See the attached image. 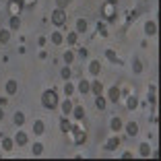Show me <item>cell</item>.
I'll list each match as a JSON object with an SVG mask.
<instances>
[{"instance_id": "1", "label": "cell", "mask_w": 161, "mask_h": 161, "mask_svg": "<svg viewBox=\"0 0 161 161\" xmlns=\"http://www.w3.org/2000/svg\"><path fill=\"white\" fill-rule=\"evenodd\" d=\"M41 101H44V107H48V110H54L58 105V95L54 91H46L44 95H41Z\"/></svg>"}, {"instance_id": "15", "label": "cell", "mask_w": 161, "mask_h": 161, "mask_svg": "<svg viewBox=\"0 0 161 161\" xmlns=\"http://www.w3.org/2000/svg\"><path fill=\"white\" fill-rule=\"evenodd\" d=\"M33 132L35 134H41V132H44V122H41V120H37L33 124Z\"/></svg>"}, {"instance_id": "27", "label": "cell", "mask_w": 161, "mask_h": 161, "mask_svg": "<svg viewBox=\"0 0 161 161\" xmlns=\"http://www.w3.org/2000/svg\"><path fill=\"white\" fill-rule=\"evenodd\" d=\"M52 41L54 44H62V33H52Z\"/></svg>"}, {"instance_id": "2", "label": "cell", "mask_w": 161, "mask_h": 161, "mask_svg": "<svg viewBox=\"0 0 161 161\" xmlns=\"http://www.w3.org/2000/svg\"><path fill=\"white\" fill-rule=\"evenodd\" d=\"M52 21L56 25H64V21H66V15H64V11L62 8H58V11L52 12Z\"/></svg>"}, {"instance_id": "38", "label": "cell", "mask_w": 161, "mask_h": 161, "mask_svg": "<svg viewBox=\"0 0 161 161\" xmlns=\"http://www.w3.org/2000/svg\"><path fill=\"white\" fill-rule=\"evenodd\" d=\"M2 118H4V112H2V107H0V120H2Z\"/></svg>"}, {"instance_id": "22", "label": "cell", "mask_w": 161, "mask_h": 161, "mask_svg": "<svg viewBox=\"0 0 161 161\" xmlns=\"http://www.w3.org/2000/svg\"><path fill=\"white\" fill-rule=\"evenodd\" d=\"M83 116H85V110H83V107H74V118H77V120H83Z\"/></svg>"}, {"instance_id": "11", "label": "cell", "mask_w": 161, "mask_h": 161, "mask_svg": "<svg viewBox=\"0 0 161 161\" xmlns=\"http://www.w3.org/2000/svg\"><path fill=\"white\" fill-rule=\"evenodd\" d=\"M110 99L118 104V99H120V89H118V87H112V89H110Z\"/></svg>"}, {"instance_id": "31", "label": "cell", "mask_w": 161, "mask_h": 161, "mask_svg": "<svg viewBox=\"0 0 161 161\" xmlns=\"http://www.w3.org/2000/svg\"><path fill=\"white\" fill-rule=\"evenodd\" d=\"M132 68H134V72H140V60H134V62H132Z\"/></svg>"}, {"instance_id": "4", "label": "cell", "mask_w": 161, "mask_h": 161, "mask_svg": "<svg viewBox=\"0 0 161 161\" xmlns=\"http://www.w3.org/2000/svg\"><path fill=\"white\" fill-rule=\"evenodd\" d=\"M104 15H105V19H107V21H114V19H116L114 4H112V2H107V4L104 6Z\"/></svg>"}, {"instance_id": "17", "label": "cell", "mask_w": 161, "mask_h": 161, "mask_svg": "<svg viewBox=\"0 0 161 161\" xmlns=\"http://www.w3.org/2000/svg\"><path fill=\"white\" fill-rule=\"evenodd\" d=\"M6 91L11 93H17V80H8V83H6Z\"/></svg>"}, {"instance_id": "7", "label": "cell", "mask_w": 161, "mask_h": 161, "mask_svg": "<svg viewBox=\"0 0 161 161\" xmlns=\"http://www.w3.org/2000/svg\"><path fill=\"white\" fill-rule=\"evenodd\" d=\"M126 130H128V134H130V136H136V134H138L136 122H128V124H126Z\"/></svg>"}, {"instance_id": "23", "label": "cell", "mask_w": 161, "mask_h": 161, "mask_svg": "<svg viewBox=\"0 0 161 161\" xmlns=\"http://www.w3.org/2000/svg\"><path fill=\"white\" fill-rule=\"evenodd\" d=\"M2 147H4V151H11L12 149V140L11 138H4V140H2Z\"/></svg>"}, {"instance_id": "12", "label": "cell", "mask_w": 161, "mask_h": 161, "mask_svg": "<svg viewBox=\"0 0 161 161\" xmlns=\"http://www.w3.org/2000/svg\"><path fill=\"white\" fill-rule=\"evenodd\" d=\"M15 143H17L19 147H23L25 143H27V134H25V132H19V134L15 136Z\"/></svg>"}, {"instance_id": "30", "label": "cell", "mask_w": 161, "mask_h": 161, "mask_svg": "<svg viewBox=\"0 0 161 161\" xmlns=\"http://www.w3.org/2000/svg\"><path fill=\"white\" fill-rule=\"evenodd\" d=\"M105 56L110 58L112 62H118V58H116V54H114V52H112V50H107V52H105Z\"/></svg>"}, {"instance_id": "21", "label": "cell", "mask_w": 161, "mask_h": 161, "mask_svg": "<svg viewBox=\"0 0 161 161\" xmlns=\"http://www.w3.org/2000/svg\"><path fill=\"white\" fill-rule=\"evenodd\" d=\"M77 29H79V31H87V21H85V19H79V23H77Z\"/></svg>"}, {"instance_id": "28", "label": "cell", "mask_w": 161, "mask_h": 161, "mask_svg": "<svg viewBox=\"0 0 161 161\" xmlns=\"http://www.w3.org/2000/svg\"><path fill=\"white\" fill-rule=\"evenodd\" d=\"M41 153H44V147H41L39 143H37V145H33V155H41Z\"/></svg>"}, {"instance_id": "20", "label": "cell", "mask_w": 161, "mask_h": 161, "mask_svg": "<svg viewBox=\"0 0 161 161\" xmlns=\"http://www.w3.org/2000/svg\"><path fill=\"white\" fill-rule=\"evenodd\" d=\"M95 105H97V110H104L105 107V99L101 95H97V99H95Z\"/></svg>"}, {"instance_id": "33", "label": "cell", "mask_w": 161, "mask_h": 161, "mask_svg": "<svg viewBox=\"0 0 161 161\" xmlns=\"http://www.w3.org/2000/svg\"><path fill=\"white\" fill-rule=\"evenodd\" d=\"M64 60H66V62H72V60H74V56H72V52H66V54H64Z\"/></svg>"}, {"instance_id": "16", "label": "cell", "mask_w": 161, "mask_h": 161, "mask_svg": "<svg viewBox=\"0 0 161 161\" xmlns=\"http://www.w3.org/2000/svg\"><path fill=\"white\" fill-rule=\"evenodd\" d=\"M60 130H62V132H68V130H72V126H70V122L66 120V118L60 122Z\"/></svg>"}, {"instance_id": "8", "label": "cell", "mask_w": 161, "mask_h": 161, "mask_svg": "<svg viewBox=\"0 0 161 161\" xmlns=\"http://www.w3.org/2000/svg\"><path fill=\"white\" fill-rule=\"evenodd\" d=\"M145 31H147V35H155L157 33V25L153 23V21H149V23L145 25Z\"/></svg>"}, {"instance_id": "34", "label": "cell", "mask_w": 161, "mask_h": 161, "mask_svg": "<svg viewBox=\"0 0 161 161\" xmlns=\"http://www.w3.org/2000/svg\"><path fill=\"white\" fill-rule=\"evenodd\" d=\"M0 41H8V31H0Z\"/></svg>"}, {"instance_id": "39", "label": "cell", "mask_w": 161, "mask_h": 161, "mask_svg": "<svg viewBox=\"0 0 161 161\" xmlns=\"http://www.w3.org/2000/svg\"><path fill=\"white\" fill-rule=\"evenodd\" d=\"M110 2H112V4H116V0H110Z\"/></svg>"}, {"instance_id": "29", "label": "cell", "mask_w": 161, "mask_h": 161, "mask_svg": "<svg viewBox=\"0 0 161 161\" xmlns=\"http://www.w3.org/2000/svg\"><path fill=\"white\" fill-rule=\"evenodd\" d=\"M56 2H58V8H62V11H64V8L68 6V2H70V0H56Z\"/></svg>"}, {"instance_id": "32", "label": "cell", "mask_w": 161, "mask_h": 161, "mask_svg": "<svg viewBox=\"0 0 161 161\" xmlns=\"http://www.w3.org/2000/svg\"><path fill=\"white\" fill-rule=\"evenodd\" d=\"M97 31H99V33L104 35V37H105V35H107V31H105V27H104V25H101V23H97Z\"/></svg>"}, {"instance_id": "3", "label": "cell", "mask_w": 161, "mask_h": 161, "mask_svg": "<svg viewBox=\"0 0 161 161\" xmlns=\"http://www.w3.org/2000/svg\"><path fill=\"white\" fill-rule=\"evenodd\" d=\"M23 2H25V0H11L8 8H11V15H12V17L21 12V8H23Z\"/></svg>"}, {"instance_id": "37", "label": "cell", "mask_w": 161, "mask_h": 161, "mask_svg": "<svg viewBox=\"0 0 161 161\" xmlns=\"http://www.w3.org/2000/svg\"><path fill=\"white\" fill-rule=\"evenodd\" d=\"M64 91H66V95H70V93L74 91V89H72V85L68 83V85H64Z\"/></svg>"}, {"instance_id": "9", "label": "cell", "mask_w": 161, "mask_h": 161, "mask_svg": "<svg viewBox=\"0 0 161 161\" xmlns=\"http://www.w3.org/2000/svg\"><path fill=\"white\" fill-rule=\"evenodd\" d=\"M79 91L85 95V93H89L91 91V83H87V80H80L79 83Z\"/></svg>"}, {"instance_id": "35", "label": "cell", "mask_w": 161, "mask_h": 161, "mask_svg": "<svg viewBox=\"0 0 161 161\" xmlns=\"http://www.w3.org/2000/svg\"><path fill=\"white\" fill-rule=\"evenodd\" d=\"M70 74H72V72H70V68H64V70H62V79H70Z\"/></svg>"}, {"instance_id": "36", "label": "cell", "mask_w": 161, "mask_h": 161, "mask_svg": "<svg viewBox=\"0 0 161 161\" xmlns=\"http://www.w3.org/2000/svg\"><path fill=\"white\" fill-rule=\"evenodd\" d=\"M77 41V33H68V44H74Z\"/></svg>"}, {"instance_id": "5", "label": "cell", "mask_w": 161, "mask_h": 161, "mask_svg": "<svg viewBox=\"0 0 161 161\" xmlns=\"http://www.w3.org/2000/svg\"><path fill=\"white\" fill-rule=\"evenodd\" d=\"M72 132H74V145H83L85 143V132L79 130V128H74Z\"/></svg>"}, {"instance_id": "26", "label": "cell", "mask_w": 161, "mask_h": 161, "mask_svg": "<svg viewBox=\"0 0 161 161\" xmlns=\"http://www.w3.org/2000/svg\"><path fill=\"white\" fill-rule=\"evenodd\" d=\"M136 105H138L136 97H130V99H128V110H134V107H136Z\"/></svg>"}, {"instance_id": "10", "label": "cell", "mask_w": 161, "mask_h": 161, "mask_svg": "<svg viewBox=\"0 0 161 161\" xmlns=\"http://www.w3.org/2000/svg\"><path fill=\"white\" fill-rule=\"evenodd\" d=\"M91 91L95 93V95H101V91H104V85H101L99 80H95V83H91Z\"/></svg>"}, {"instance_id": "14", "label": "cell", "mask_w": 161, "mask_h": 161, "mask_svg": "<svg viewBox=\"0 0 161 161\" xmlns=\"http://www.w3.org/2000/svg\"><path fill=\"white\" fill-rule=\"evenodd\" d=\"M89 70H91L93 74H99V70H101V64H99L97 60H93V62H91V66H89Z\"/></svg>"}, {"instance_id": "13", "label": "cell", "mask_w": 161, "mask_h": 161, "mask_svg": "<svg viewBox=\"0 0 161 161\" xmlns=\"http://www.w3.org/2000/svg\"><path fill=\"white\" fill-rule=\"evenodd\" d=\"M138 151H140V155H143V157H149V155H151V147L147 145V143H143Z\"/></svg>"}, {"instance_id": "6", "label": "cell", "mask_w": 161, "mask_h": 161, "mask_svg": "<svg viewBox=\"0 0 161 161\" xmlns=\"http://www.w3.org/2000/svg\"><path fill=\"white\" fill-rule=\"evenodd\" d=\"M118 145H120V138H118V136H112L110 140H107L105 149H107V151H114V149H118Z\"/></svg>"}, {"instance_id": "18", "label": "cell", "mask_w": 161, "mask_h": 161, "mask_svg": "<svg viewBox=\"0 0 161 161\" xmlns=\"http://www.w3.org/2000/svg\"><path fill=\"white\" fill-rule=\"evenodd\" d=\"M120 128H122V120H120V118H114V120H112V130L118 132Z\"/></svg>"}, {"instance_id": "25", "label": "cell", "mask_w": 161, "mask_h": 161, "mask_svg": "<svg viewBox=\"0 0 161 161\" xmlns=\"http://www.w3.org/2000/svg\"><path fill=\"white\" fill-rule=\"evenodd\" d=\"M62 110H64V114H70V112H72V104H70V101H64V104H62Z\"/></svg>"}, {"instance_id": "24", "label": "cell", "mask_w": 161, "mask_h": 161, "mask_svg": "<svg viewBox=\"0 0 161 161\" xmlns=\"http://www.w3.org/2000/svg\"><path fill=\"white\" fill-rule=\"evenodd\" d=\"M19 25H21V21H19V17L15 15V17L11 19V27H12V29H19Z\"/></svg>"}, {"instance_id": "19", "label": "cell", "mask_w": 161, "mask_h": 161, "mask_svg": "<svg viewBox=\"0 0 161 161\" xmlns=\"http://www.w3.org/2000/svg\"><path fill=\"white\" fill-rule=\"evenodd\" d=\"M23 122H25V116L21 114V112H17V114H15V124H17V126H21Z\"/></svg>"}]
</instances>
